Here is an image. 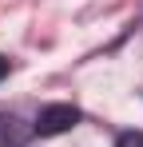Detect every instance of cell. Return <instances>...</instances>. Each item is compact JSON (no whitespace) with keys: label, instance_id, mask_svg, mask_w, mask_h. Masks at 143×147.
<instances>
[{"label":"cell","instance_id":"obj_1","mask_svg":"<svg viewBox=\"0 0 143 147\" xmlns=\"http://www.w3.org/2000/svg\"><path fill=\"white\" fill-rule=\"evenodd\" d=\"M80 123V107H72V103H48L44 111L36 115V135H44V139H52V135H64V131H72Z\"/></svg>","mask_w":143,"mask_h":147},{"label":"cell","instance_id":"obj_2","mask_svg":"<svg viewBox=\"0 0 143 147\" xmlns=\"http://www.w3.org/2000/svg\"><path fill=\"white\" fill-rule=\"evenodd\" d=\"M24 139H28L24 123L8 111H0V147H24Z\"/></svg>","mask_w":143,"mask_h":147},{"label":"cell","instance_id":"obj_3","mask_svg":"<svg viewBox=\"0 0 143 147\" xmlns=\"http://www.w3.org/2000/svg\"><path fill=\"white\" fill-rule=\"evenodd\" d=\"M115 147H143V131H123Z\"/></svg>","mask_w":143,"mask_h":147},{"label":"cell","instance_id":"obj_4","mask_svg":"<svg viewBox=\"0 0 143 147\" xmlns=\"http://www.w3.org/2000/svg\"><path fill=\"white\" fill-rule=\"evenodd\" d=\"M8 72H12V64H8V56H0V80H4Z\"/></svg>","mask_w":143,"mask_h":147}]
</instances>
